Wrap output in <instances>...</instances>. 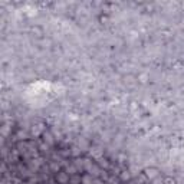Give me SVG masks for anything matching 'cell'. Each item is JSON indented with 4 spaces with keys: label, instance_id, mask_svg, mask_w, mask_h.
Wrapping results in <instances>:
<instances>
[{
    "label": "cell",
    "instance_id": "cell-2",
    "mask_svg": "<svg viewBox=\"0 0 184 184\" xmlns=\"http://www.w3.org/2000/svg\"><path fill=\"white\" fill-rule=\"evenodd\" d=\"M56 180H58V183H61V184H66L68 181H69V176H68L66 173L61 171V173H58V176H56Z\"/></svg>",
    "mask_w": 184,
    "mask_h": 184
},
{
    "label": "cell",
    "instance_id": "cell-1",
    "mask_svg": "<svg viewBox=\"0 0 184 184\" xmlns=\"http://www.w3.org/2000/svg\"><path fill=\"white\" fill-rule=\"evenodd\" d=\"M158 176H160V170L155 168V167H151V168H147V170H145V177L150 178V180H155Z\"/></svg>",
    "mask_w": 184,
    "mask_h": 184
}]
</instances>
